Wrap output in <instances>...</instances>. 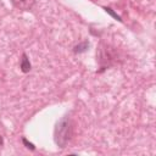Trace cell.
Instances as JSON below:
<instances>
[{"mask_svg": "<svg viewBox=\"0 0 156 156\" xmlns=\"http://www.w3.org/2000/svg\"><path fill=\"white\" fill-rule=\"evenodd\" d=\"M72 135H73L72 121L68 116H65L56 123V127H55V130H54L55 144L57 145V147L63 149V147H66V145L71 140Z\"/></svg>", "mask_w": 156, "mask_h": 156, "instance_id": "1", "label": "cell"}, {"mask_svg": "<svg viewBox=\"0 0 156 156\" xmlns=\"http://www.w3.org/2000/svg\"><path fill=\"white\" fill-rule=\"evenodd\" d=\"M10 1L16 9L21 11H29L35 4V0H10Z\"/></svg>", "mask_w": 156, "mask_h": 156, "instance_id": "2", "label": "cell"}, {"mask_svg": "<svg viewBox=\"0 0 156 156\" xmlns=\"http://www.w3.org/2000/svg\"><path fill=\"white\" fill-rule=\"evenodd\" d=\"M20 68H21V71H22L23 73H28V72H30V69H32L30 61H29V58H28V56H27V54H26V52H23V54H22V56H21Z\"/></svg>", "mask_w": 156, "mask_h": 156, "instance_id": "3", "label": "cell"}, {"mask_svg": "<svg viewBox=\"0 0 156 156\" xmlns=\"http://www.w3.org/2000/svg\"><path fill=\"white\" fill-rule=\"evenodd\" d=\"M89 48V41L88 40H84L83 43H79L78 45H76L73 48V52L74 54H82V52H85Z\"/></svg>", "mask_w": 156, "mask_h": 156, "instance_id": "4", "label": "cell"}, {"mask_svg": "<svg viewBox=\"0 0 156 156\" xmlns=\"http://www.w3.org/2000/svg\"><path fill=\"white\" fill-rule=\"evenodd\" d=\"M102 9H104V10H105V11H106V12H107V13H108L110 16H112V17H113V18H115L116 21H118V22H122V21H123V20H122V17H121L119 15H117V13H116V12H115V11H113V10H112L111 7L104 6Z\"/></svg>", "mask_w": 156, "mask_h": 156, "instance_id": "5", "label": "cell"}, {"mask_svg": "<svg viewBox=\"0 0 156 156\" xmlns=\"http://www.w3.org/2000/svg\"><path fill=\"white\" fill-rule=\"evenodd\" d=\"M22 143H23V145L27 147V149H29V150H32V151H34L35 150V146H34V144L33 143H30V141H28L24 136L22 138Z\"/></svg>", "mask_w": 156, "mask_h": 156, "instance_id": "6", "label": "cell"}, {"mask_svg": "<svg viewBox=\"0 0 156 156\" xmlns=\"http://www.w3.org/2000/svg\"><path fill=\"white\" fill-rule=\"evenodd\" d=\"M2 144H4V139H2V136L0 135V146H1Z\"/></svg>", "mask_w": 156, "mask_h": 156, "instance_id": "7", "label": "cell"}]
</instances>
